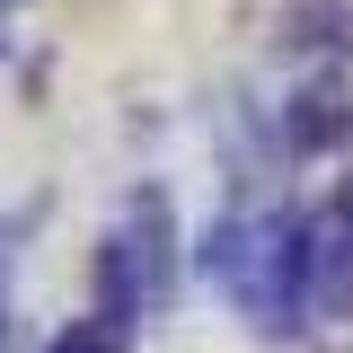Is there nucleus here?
Instances as JSON below:
<instances>
[{"label": "nucleus", "mask_w": 353, "mask_h": 353, "mask_svg": "<svg viewBox=\"0 0 353 353\" xmlns=\"http://www.w3.org/2000/svg\"><path fill=\"white\" fill-rule=\"evenodd\" d=\"M124 336H132V327H115V318H80L53 353H124Z\"/></svg>", "instance_id": "obj_1"}, {"label": "nucleus", "mask_w": 353, "mask_h": 353, "mask_svg": "<svg viewBox=\"0 0 353 353\" xmlns=\"http://www.w3.org/2000/svg\"><path fill=\"white\" fill-rule=\"evenodd\" d=\"M336 283H345V292H353V256H336Z\"/></svg>", "instance_id": "obj_2"}]
</instances>
